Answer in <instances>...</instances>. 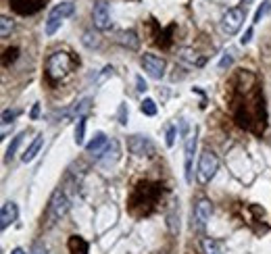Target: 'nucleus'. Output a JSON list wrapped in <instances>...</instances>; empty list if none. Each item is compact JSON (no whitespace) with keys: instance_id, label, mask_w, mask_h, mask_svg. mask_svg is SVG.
I'll use <instances>...</instances> for the list:
<instances>
[{"instance_id":"obj_6","label":"nucleus","mask_w":271,"mask_h":254,"mask_svg":"<svg viewBox=\"0 0 271 254\" xmlns=\"http://www.w3.org/2000/svg\"><path fill=\"white\" fill-rule=\"evenodd\" d=\"M244 19H246V7H234V9H227L225 13H223V17H221V23H219V27H221V31L225 36H236L240 29H242V25H244Z\"/></svg>"},{"instance_id":"obj_21","label":"nucleus","mask_w":271,"mask_h":254,"mask_svg":"<svg viewBox=\"0 0 271 254\" xmlns=\"http://www.w3.org/2000/svg\"><path fill=\"white\" fill-rule=\"evenodd\" d=\"M90 109H92V98H81L79 102H75V107L69 111V115L79 119V117H86L90 113Z\"/></svg>"},{"instance_id":"obj_15","label":"nucleus","mask_w":271,"mask_h":254,"mask_svg":"<svg viewBox=\"0 0 271 254\" xmlns=\"http://www.w3.org/2000/svg\"><path fill=\"white\" fill-rule=\"evenodd\" d=\"M119 156H121V152H119V142L117 140H111L109 144H107V148L96 156V161H100V163H117L119 161Z\"/></svg>"},{"instance_id":"obj_14","label":"nucleus","mask_w":271,"mask_h":254,"mask_svg":"<svg viewBox=\"0 0 271 254\" xmlns=\"http://www.w3.org/2000/svg\"><path fill=\"white\" fill-rule=\"evenodd\" d=\"M19 219V206H17V202H5L3 204V210H0V227L3 229H7L9 225H13L15 221Z\"/></svg>"},{"instance_id":"obj_1","label":"nucleus","mask_w":271,"mask_h":254,"mask_svg":"<svg viewBox=\"0 0 271 254\" xmlns=\"http://www.w3.org/2000/svg\"><path fill=\"white\" fill-rule=\"evenodd\" d=\"M230 102H232V115L238 127H242V130L255 136H261L265 132L267 107L263 98V86L253 71L240 69L234 75Z\"/></svg>"},{"instance_id":"obj_16","label":"nucleus","mask_w":271,"mask_h":254,"mask_svg":"<svg viewBox=\"0 0 271 254\" xmlns=\"http://www.w3.org/2000/svg\"><path fill=\"white\" fill-rule=\"evenodd\" d=\"M42 146H44V134H38V136L34 138V142L29 144V146L25 148V152L21 154V161H23V163H32L34 158L40 154Z\"/></svg>"},{"instance_id":"obj_18","label":"nucleus","mask_w":271,"mask_h":254,"mask_svg":"<svg viewBox=\"0 0 271 254\" xmlns=\"http://www.w3.org/2000/svg\"><path fill=\"white\" fill-rule=\"evenodd\" d=\"M117 42L121 44V46H126V48H130V50H138V46H140V38H138V34H136L134 29H123V31H119Z\"/></svg>"},{"instance_id":"obj_10","label":"nucleus","mask_w":271,"mask_h":254,"mask_svg":"<svg viewBox=\"0 0 271 254\" xmlns=\"http://www.w3.org/2000/svg\"><path fill=\"white\" fill-rule=\"evenodd\" d=\"M140 65H142V69H144L150 77H153V79H163V77H165L167 60H165L163 56H157V54H142Z\"/></svg>"},{"instance_id":"obj_35","label":"nucleus","mask_w":271,"mask_h":254,"mask_svg":"<svg viewBox=\"0 0 271 254\" xmlns=\"http://www.w3.org/2000/svg\"><path fill=\"white\" fill-rule=\"evenodd\" d=\"M253 36H255V29H253V27H248V29L244 31V36L240 38V44H242V46H246V44L253 40Z\"/></svg>"},{"instance_id":"obj_31","label":"nucleus","mask_w":271,"mask_h":254,"mask_svg":"<svg viewBox=\"0 0 271 254\" xmlns=\"http://www.w3.org/2000/svg\"><path fill=\"white\" fill-rule=\"evenodd\" d=\"M179 60H182V62H188V65H194V62H196V52H192V50H182V54H179Z\"/></svg>"},{"instance_id":"obj_4","label":"nucleus","mask_w":271,"mask_h":254,"mask_svg":"<svg viewBox=\"0 0 271 254\" xmlns=\"http://www.w3.org/2000/svg\"><path fill=\"white\" fill-rule=\"evenodd\" d=\"M69 208H71V200H69V196L63 192L61 187H56L54 192H52V196H50V200H48L46 223H48V225L58 223V221H61V219L69 213Z\"/></svg>"},{"instance_id":"obj_38","label":"nucleus","mask_w":271,"mask_h":254,"mask_svg":"<svg viewBox=\"0 0 271 254\" xmlns=\"http://www.w3.org/2000/svg\"><path fill=\"white\" fill-rule=\"evenodd\" d=\"M38 117H40V102H36V104L32 107V113H29V119H34V121H36Z\"/></svg>"},{"instance_id":"obj_39","label":"nucleus","mask_w":271,"mask_h":254,"mask_svg":"<svg viewBox=\"0 0 271 254\" xmlns=\"http://www.w3.org/2000/svg\"><path fill=\"white\" fill-rule=\"evenodd\" d=\"M179 130H182V136L186 138V134H188V123L184 119H179Z\"/></svg>"},{"instance_id":"obj_23","label":"nucleus","mask_w":271,"mask_h":254,"mask_svg":"<svg viewBox=\"0 0 271 254\" xmlns=\"http://www.w3.org/2000/svg\"><path fill=\"white\" fill-rule=\"evenodd\" d=\"M200 248H202V254H221V246L213 238H204L200 242Z\"/></svg>"},{"instance_id":"obj_30","label":"nucleus","mask_w":271,"mask_h":254,"mask_svg":"<svg viewBox=\"0 0 271 254\" xmlns=\"http://www.w3.org/2000/svg\"><path fill=\"white\" fill-rule=\"evenodd\" d=\"M175 136H177V127H175V125H169V127H167V136H165L167 148H171V146L175 144Z\"/></svg>"},{"instance_id":"obj_36","label":"nucleus","mask_w":271,"mask_h":254,"mask_svg":"<svg viewBox=\"0 0 271 254\" xmlns=\"http://www.w3.org/2000/svg\"><path fill=\"white\" fill-rule=\"evenodd\" d=\"M136 90H138L140 94L148 90V86H146V81H144V77H142V75H138V77H136Z\"/></svg>"},{"instance_id":"obj_12","label":"nucleus","mask_w":271,"mask_h":254,"mask_svg":"<svg viewBox=\"0 0 271 254\" xmlns=\"http://www.w3.org/2000/svg\"><path fill=\"white\" fill-rule=\"evenodd\" d=\"M9 5L17 15L29 17V15H36L38 11H42L46 0H9Z\"/></svg>"},{"instance_id":"obj_27","label":"nucleus","mask_w":271,"mask_h":254,"mask_svg":"<svg viewBox=\"0 0 271 254\" xmlns=\"http://www.w3.org/2000/svg\"><path fill=\"white\" fill-rule=\"evenodd\" d=\"M271 11V0H263V3H261V7L255 11V17H253V23H259L267 13Z\"/></svg>"},{"instance_id":"obj_19","label":"nucleus","mask_w":271,"mask_h":254,"mask_svg":"<svg viewBox=\"0 0 271 254\" xmlns=\"http://www.w3.org/2000/svg\"><path fill=\"white\" fill-rule=\"evenodd\" d=\"M67 250L69 254H90V244L81 236H71L67 240Z\"/></svg>"},{"instance_id":"obj_2","label":"nucleus","mask_w":271,"mask_h":254,"mask_svg":"<svg viewBox=\"0 0 271 254\" xmlns=\"http://www.w3.org/2000/svg\"><path fill=\"white\" fill-rule=\"evenodd\" d=\"M163 183L161 181H140L134 192L128 200V210L130 215H134L136 219H142V217H148L153 215L161 196H163Z\"/></svg>"},{"instance_id":"obj_9","label":"nucleus","mask_w":271,"mask_h":254,"mask_svg":"<svg viewBox=\"0 0 271 254\" xmlns=\"http://www.w3.org/2000/svg\"><path fill=\"white\" fill-rule=\"evenodd\" d=\"M196 148H198V127H194V134L188 136L186 138V144H184V177H186V183H192Z\"/></svg>"},{"instance_id":"obj_3","label":"nucleus","mask_w":271,"mask_h":254,"mask_svg":"<svg viewBox=\"0 0 271 254\" xmlns=\"http://www.w3.org/2000/svg\"><path fill=\"white\" fill-rule=\"evenodd\" d=\"M79 65V58L73 56L71 52H65V50H58V52H52L46 60V77L50 83H58V81H65L73 69Z\"/></svg>"},{"instance_id":"obj_11","label":"nucleus","mask_w":271,"mask_h":254,"mask_svg":"<svg viewBox=\"0 0 271 254\" xmlns=\"http://www.w3.org/2000/svg\"><path fill=\"white\" fill-rule=\"evenodd\" d=\"M128 150L134 154V156H155L157 154V146H155V142L150 140V138H146V136H130L128 138Z\"/></svg>"},{"instance_id":"obj_34","label":"nucleus","mask_w":271,"mask_h":254,"mask_svg":"<svg viewBox=\"0 0 271 254\" xmlns=\"http://www.w3.org/2000/svg\"><path fill=\"white\" fill-rule=\"evenodd\" d=\"M128 104H121V107H119V123H121V125H128Z\"/></svg>"},{"instance_id":"obj_26","label":"nucleus","mask_w":271,"mask_h":254,"mask_svg":"<svg viewBox=\"0 0 271 254\" xmlns=\"http://www.w3.org/2000/svg\"><path fill=\"white\" fill-rule=\"evenodd\" d=\"M13 27H15L13 19H9L7 15L0 17V36H3V38H9V36H11V31H13Z\"/></svg>"},{"instance_id":"obj_37","label":"nucleus","mask_w":271,"mask_h":254,"mask_svg":"<svg viewBox=\"0 0 271 254\" xmlns=\"http://www.w3.org/2000/svg\"><path fill=\"white\" fill-rule=\"evenodd\" d=\"M113 71H115V69H113V65H107V67L102 69V75L98 77V83H102V81H105L109 75H113Z\"/></svg>"},{"instance_id":"obj_28","label":"nucleus","mask_w":271,"mask_h":254,"mask_svg":"<svg viewBox=\"0 0 271 254\" xmlns=\"http://www.w3.org/2000/svg\"><path fill=\"white\" fill-rule=\"evenodd\" d=\"M21 115V111L19 109H5L3 111V125L7 127V125H13L15 123V119Z\"/></svg>"},{"instance_id":"obj_20","label":"nucleus","mask_w":271,"mask_h":254,"mask_svg":"<svg viewBox=\"0 0 271 254\" xmlns=\"http://www.w3.org/2000/svg\"><path fill=\"white\" fill-rule=\"evenodd\" d=\"M81 44H84L88 50H96V48H100L102 38H100V34H98V29H96V31H94V29H86V31H84V36H81Z\"/></svg>"},{"instance_id":"obj_22","label":"nucleus","mask_w":271,"mask_h":254,"mask_svg":"<svg viewBox=\"0 0 271 254\" xmlns=\"http://www.w3.org/2000/svg\"><path fill=\"white\" fill-rule=\"evenodd\" d=\"M27 136V132H19L15 138H13V142L9 144V148H7V154H5V161H13L15 158V154H17V150H19V146L23 144V138Z\"/></svg>"},{"instance_id":"obj_13","label":"nucleus","mask_w":271,"mask_h":254,"mask_svg":"<svg viewBox=\"0 0 271 254\" xmlns=\"http://www.w3.org/2000/svg\"><path fill=\"white\" fill-rule=\"evenodd\" d=\"M92 21H94V27L98 31H107L111 29V15H109V5L105 0H98L94 5V11H92Z\"/></svg>"},{"instance_id":"obj_25","label":"nucleus","mask_w":271,"mask_h":254,"mask_svg":"<svg viewBox=\"0 0 271 254\" xmlns=\"http://www.w3.org/2000/svg\"><path fill=\"white\" fill-rule=\"evenodd\" d=\"M84 142H86V117H79L75 125V144L84 146Z\"/></svg>"},{"instance_id":"obj_32","label":"nucleus","mask_w":271,"mask_h":254,"mask_svg":"<svg viewBox=\"0 0 271 254\" xmlns=\"http://www.w3.org/2000/svg\"><path fill=\"white\" fill-rule=\"evenodd\" d=\"M232 62H234L232 50H230V52H223V56H221V60H219V69H227V67H232Z\"/></svg>"},{"instance_id":"obj_7","label":"nucleus","mask_w":271,"mask_h":254,"mask_svg":"<svg viewBox=\"0 0 271 254\" xmlns=\"http://www.w3.org/2000/svg\"><path fill=\"white\" fill-rule=\"evenodd\" d=\"M73 13H75V5L71 3V0H65V3H61V5H54L48 19H46V36H54L56 29L61 27V23L67 17H71Z\"/></svg>"},{"instance_id":"obj_8","label":"nucleus","mask_w":271,"mask_h":254,"mask_svg":"<svg viewBox=\"0 0 271 254\" xmlns=\"http://www.w3.org/2000/svg\"><path fill=\"white\" fill-rule=\"evenodd\" d=\"M211 217H213V202L209 198H198L194 204V210H192V229L204 231Z\"/></svg>"},{"instance_id":"obj_41","label":"nucleus","mask_w":271,"mask_h":254,"mask_svg":"<svg viewBox=\"0 0 271 254\" xmlns=\"http://www.w3.org/2000/svg\"><path fill=\"white\" fill-rule=\"evenodd\" d=\"M253 0H242V7H246V5H251Z\"/></svg>"},{"instance_id":"obj_33","label":"nucleus","mask_w":271,"mask_h":254,"mask_svg":"<svg viewBox=\"0 0 271 254\" xmlns=\"http://www.w3.org/2000/svg\"><path fill=\"white\" fill-rule=\"evenodd\" d=\"M29 254H48V250H46V246H44L42 242H34V244H32V250H29Z\"/></svg>"},{"instance_id":"obj_17","label":"nucleus","mask_w":271,"mask_h":254,"mask_svg":"<svg viewBox=\"0 0 271 254\" xmlns=\"http://www.w3.org/2000/svg\"><path fill=\"white\" fill-rule=\"evenodd\" d=\"M107 144H109L107 134H105V132H96L94 138L86 144V152H88V154H96V156H98V154L107 148Z\"/></svg>"},{"instance_id":"obj_29","label":"nucleus","mask_w":271,"mask_h":254,"mask_svg":"<svg viewBox=\"0 0 271 254\" xmlns=\"http://www.w3.org/2000/svg\"><path fill=\"white\" fill-rule=\"evenodd\" d=\"M17 54H19V48H17V46H13V48L5 50V56H3V67H9V62H15Z\"/></svg>"},{"instance_id":"obj_40","label":"nucleus","mask_w":271,"mask_h":254,"mask_svg":"<svg viewBox=\"0 0 271 254\" xmlns=\"http://www.w3.org/2000/svg\"><path fill=\"white\" fill-rule=\"evenodd\" d=\"M11 254H25V250H23V248H13Z\"/></svg>"},{"instance_id":"obj_5","label":"nucleus","mask_w":271,"mask_h":254,"mask_svg":"<svg viewBox=\"0 0 271 254\" xmlns=\"http://www.w3.org/2000/svg\"><path fill=\"white\" fill-rule=\"evenodd\" d=\"M219 171V158L213 150H202L200 158H198V167H196V181L200 185L211 183V179L215 177V173Z\"/></svg>"},{"instance_id":"obj_24","label":"nucleus","mask_w":271,"mask_h":254,"mask_svg":"<svg viewBox=\"0 0 271 254\" xmlns=\"http://www.w3.org/2000/svg\"><path fill=\"white\" fill-rule=\"evenodd\" d=\"M140 111H142V115H146V117H155L157 111H159V107H157V102H155L153 98H144L142 104H140Z\"/></svg>"}]
</instances>
